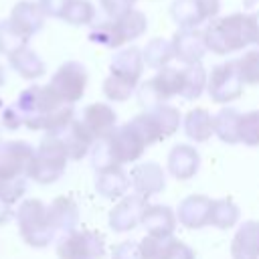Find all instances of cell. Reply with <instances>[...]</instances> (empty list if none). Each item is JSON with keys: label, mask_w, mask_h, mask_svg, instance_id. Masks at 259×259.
<instances>
[{"label": "cell", "mask_w": 259, "mask_h": 259, "mask_svg": "<svg viewBox=\"0 0 259 259\" xmlns=\"http://www.w3.org/2000/svg\"><path fill=\"white\" fill-rule=\"evenodd\" d=\"M170 42H172L174 59H178L184 65L200 63L204 53H206L204 34L200 28H178L172 34Z\"/></svg>", "instance_id": "obj_13"}, {"label": "cell", "mask_w": 259, "mask_h": 259, "mask_svg": "<svg viewBox=\"0 0 259 259\" xmlns=\"http://www.w3.org/2000/svg\"><path fill=\"white\" fill-rule=\"evenodd\" d=\"M241 115L243 113L235 107H223L221 111H217L212 115L214 136L225 144H239L241 142V136H239Z\"/></svg>", "instance_id": "obj_27"}, {"label": "cell", "mask_w": 259, "mask_h": 259, "mask_svg": "<svg viewBox=\"0 0 259 259\" xmlns=\"http://www.w3.org/2000/svg\"><path fill=\"white\" fill-rule=\"evenodd\" d=\"M81 121L91 132V136L95 140H99V138H105L117 125V113L107 103H99L97 101V103H89L83 109Z\"/></svg>", "instance_id": "obj_19"}, {"label": "cell", "mask_w": 259, "mask_h": 259, "mask_svg": "<svg viewBox=\"0 0 259 259\" xmlns=\"http://www.w3.org/2000/svg\"><path fill=\"white\" fill-rule=\"evenodd\" d=\"M206 79L208 73L200 63H190L184 65L182 69V89H180V97H184L186 101L198 99L202 95V91L206 89Z\"/></svg>", "instance_id": "obj_28"}, {"label": "cell", "mask_w": 259, "mask_h": 259, "mask_svg": "<svg viewBox=\"0 0 259 259\" xmlns=\"http://www.w3.org/2000/svg\"><path fill=\"white\" fill-rule=\"evenodd\" d=\"M14 217H16L18 233L28 247L42 249L57 239V233H55L51 217H49V206L42 200L24 198L18 204Z\"/></svg>", "instance_id": "obj_5"}, {"label": "cell", "mask_w": 259, "mask_h": 259, "mask_svg": "<svg viewBox=\"0 0 259 259\" xmlns=\"http://www.w3.org/2000/svg\"><path fill=\"white\" fill-rule=\"evenodd\" d=\"M146 109H150V111L154 113V117H156V121H158V125H160V132H162L164 140L178 132L182 117H180V111H178L174 105L158 103V105H154V107H146Z\"/></svg>", "instance_id": "obj_33"}, {"label": "cell", "mask_w": 259, "mask_h": 259, "mask_svg": "<svg viewBox=\"0 0 259 259\" xmlns=\"http://www.w3.org/2000/svg\"><path fill=\"white\" fill-rule=\"evenodd\" d=\"M144 55H142V49L138 47H125L121 51H117L109 63V73L119 77V79H125L130 81L132 85H140V79H142V73H144Z\"/></svg>", "instance_id": "obj_17"}, {"label": "cell", "mask_w": 259, "mask_h": 259, "mask_svg": "<svg viewBox=\"0 0 259 259\" xmlns=\"http://www.w3.org/2000/svg\"><path fill=\"white\" fill-rule=\"evenodd\" d=\"M176 212L168 204H146L140 225L148 235H172L176 229Z\"/></svg>", "instance_id": "obj_24"}, {"label": "cell", "mask_w": 259, "mask_h": 259, "mask_svg": "<svg viewBox=\"0 0 259 259\" xmlns=\"http://www.w3.org/2000/svg\"><path fill=\"white\" fill-rule=\"evenodd\" d=\"M180 89H182V69L162 67L154 77H150L138 87V101L144 107H154L158 103H166L174 95H180Z\"/></svg>", "instance_id": "obj_8"}, {"label": "cell", "mask_w": 259, "mask_h": 259, "mask_svg": "<svg viewBox=\"0 0 259 259\" xmlns=\"http://www.w3.org/2000/svg\"><path fill=\"white\" fill-rule=\"evenodd\" d=\"M2 125L6 130H10V132L22 127V115H20V111H18V107L14 103L2 109Z\"/></svg>", "instance_id": "obj_41"}, {"label": "cell", "mask_w": 259, "mask_h": 259, "mask_svg": "<svg viewBox=\"0 0 259 259\" xmlns=\"http://www.w3.org/2000/svg\"><path fill=\"white\" fill-rule=\"evenodd\" d=\"M239 75L245 85H257L259 83V49L245 51L239 59H235Z\"/></svg>", "instance_id": "obj_35"}, {"label": "cell", "mask_w": 259, "mask_h": 259, "mask_svg": "<svg viewBox=\"0 0 259 259\" xmlns=\"http://www.w3.org/2000/svg\"><path fill=\"white\" fill-rule=\"evenodd\" d=\"M22 115V125L36 132L42 130L47 134L61 132L73 117V103H65L51 85H30L18 93L14 101Z\"/></svg>", "instance_id": "obj_1"}, {"label": "cell", "mask_w": 259, "mask_h": 259, "mask_svg": "<svg viewBox=\"0 0 259 259\" xmlns=\"http://www.w3.org/2000/svg\"><path fill=\"white\" fill-rule=\"evenodd\" d=\"M97 2H99V6L103 8V12L107 16H119L121 12L132 8L138 0H97Z\"/></svg>", "instance_id": "obj_40"}, {"label": "cell", "mask_w": 259, "mask_h": 259, "mask_svg": "<svg viewBox=\"0 0 259 259\" xmlns=\"http://www.w3.org/2000/svg\"><path fill=\"white\" fill-rule=\"evenodd\" d=\"M87 69L79 61H65L51 77L49 85L51 89L65 101V103H77L87 89Z\"/></svg>", "instance_id": "obj_10"}, {"label": "cell", "mask_w": 259, "mask_h": 259, "mask_svg": "<svg viewBox=\"0 0 259 259\" xmlns=\"http://www.w3.org/2000/svg\"><path fill=\"white\" fill-rule=\"evenodd\" d=\"M12 204H8V202H4L2 198H0V225H4V223H8L10 219H12V208H10Z\"/></svg>", "instance_id": "obj_43"}, {"label": "cell", "mask_w": 259, "mask_h": 259, "mask_svg": "<svg viewBox=\"0 0 259 259\" xmlns=\"http://www.w3.org/2000/svg\"><path fill=\"white\" fill-rule=\"evenodd\" d=\"M36 2L40 4L42 12L51 18H61L67 4H69V0H36Z\"/></svg>", "instance_id": "obj_42"}, {"label": "cell", "mask_w": 259, "mask_h": 259, "mask_svg": "<svg viewBox=\"0 0 259 259\" xmlns=\"http://www.w3.org/2000/svg\"><path fill=\"white\" fill-rule=\"evenodd\" d=\"M67 150L63 142L55 134H47L38 148L34 150L30 168H28V178L38 182V184H53L57 182L65 170H67Z\"/></svg>", "instance_id": "obj_6"}, {"label": "cell", "mask_w": 259, "mask_h": 259, "mask_svg": "<svg viewBox=\"0 0 259 259\" xmlns=\"http://www.w3.org/2000/svg\"><path fill=\"white\" fill-rule=\"evenodd\" d=\"M233 259H259V221H245L233 241H231Z\"/></svg>", "instance_id": "obj_23"}, {"label": "cell", "mask_w": 259, "mask_h": 259, "mask_svg": "<svg viewBox=\"0 0 259 259\" xmlns=\"http://www.w3.org/2000/svg\"><path fill=\"white\" fill-rule=\"evenodd\" d=\"M130 174L121 168V166H113V168H105L99 170L95 174V190L99 196L107 198V200H115L121 198L127 188H130Z\"/></svg>", "instance_id": "obj_22"}, {"label": "cell", "mask_w": 259, "mask_h": 259, "mask_svg": "<svg viewBox=\"0 0 259 259\" xmlns=\"http://www.w3.org/2000/svg\"><path fill=\"white\" fill-rule=\"evenodd\" d=\"M111 259H144L140 241H121V243L113 245Z\"/></svg>", "instance_id": "obj_38"}, {"label": "cell", "mask_w": 259, "mask_h": 259, "mask_svg": "<svg viewBox=\"0 0 259 259\" xmlns=\"http://www.w3.org/2000/svg\"><path fill=\"white\" fill-rule=\"evenodd\" d=\"M148 30V18L138 8H127L119 16H107V20L93 22L89 28V40L105 49H119L125 42L140 38Z\"/></svg>", "instance_id": "obj_4"}, {"label": "cell", "mask_w": 259, "mask_h": 259, "mask_svg": "<svg viewBox=\"0 0 259 259\" xmlns=\"http://www.w3.org/2000/svg\"><path fill=\"white\" fill-rule=\"evenodd\" d=\"M61 20L71 26H91L95 22V6L91 0H69Z\"/></svg>", "instance_id": "obj_32"}, {"label": "cell", "mask_w": 259, "mask_h": 259, "mask_svg": "<svg viewBox=\"0 0 259 259\" xmlns=\"http://www.w3.org/2000/svg\"><path fill=\"white\" fill-rule=\"evenodd\" d=\"M59 259H103L105 239L93 229H73L57 239Z\"/></svg>", "instance_id": "obj_7"}, {"label": "cell", "mask_w": 259, "mask_h": 259, "mask_svg": "<svg viewBox=\"0 0 259 259\" xmlns=\"http://www.w3.org/2000/svg\"><path fill=\"white\" fill-rule=\"evenodd\" d=\"M200 168V154L190 144H176L168 152V172L176 180L192 178Z\"/></svg>", "instance_id": "obj_18"}, {"label": "cell", "mask_w": 259, "mask_h": 259, "mask_svg": "<svg viewBox=\"0 0 259 259\" xmlns=\"http://www.w3.org/2000/svg\"><path fill=\"white\" fill-rule=\"evenodd\" d=\"M28 38L10 18L0 20V55L10 57L12 53H16L18 49L28 45Z\"/></svg>", "instance_id": "obj_31"}, {"label": "cell", "mask_w": 259, "mask_h": 259, "mask_svg": "<svg viewBox=\"0 0 259 259\" xmlns=\"http://www.w3.org/2000/svg\"><path fill=\"white\" fill-rule=\"evenodd\" d=\"M172 239H174V235H146L140 241L144 259H166Z\"/></svg>", "instance_id": "obj_34"}, {"label": "cell", "mask_w": 259, "mask_h": 259, "mask_svg": "<svg viewBox=\"0 0 259 259\" xmlns=\"http://www.w3.org/2000/svg\"><path fill=\"white\" fill-rule=\"evenodd\" d=\"M130 182L136 194L144 196L146 200L154 194H160L166 186V172L158 162H140L130 172Z\"/></svg>", "instance_id": "obj_14"}, {"label": "cell", "mask_w": 259, "mask_h": 259, "mask_svg": "<svg viewBox=\"0 0 259 259\" xmlns=\"http://www.w3.org/2000/svg\"><path fill=\"white\" fill-rule=\"evenodd\" d=\"M239 136L245 146H251V148L259 146V109H253L241 115Z\"/></svg>", "instance_id": "obj_37"}, {"label": "cell", "mask_w": 259, "mask_h": 259, "mask_svg": "<svg viewBox=\"0 0 259 259\" xmlns=\"http://www.w3.org/2000/svg\"><path fill=\"white\" fill-rule=\"evenodd\" d=\"M184 134L192 142H206L210 136H214V123L212 115L204 107H194L184 115Z\"/></svg>", "instance_id": "obj_26"}, {"label": "cell", "mask_w": 259, "mask_h": 259, "mask_svg": "<svg viewBox=\"0 0 259 259\" xmlns=\"http://www.w3.org/2000/svg\"><path fill=\"white\" fill-rule=\"evenodd\" d=\"M166 259H196V253L184 243V241H180V239H172V245H170V249H168V253H166Z\"/></svg>", "instance_id": "obj_39"}, {"label": "cell", "mask_w": 259, "mask_h": 259, "mask_svg": "<svg viewBox=\"0 0 259 259\" xmlns=\"http://www.w3.org/2000/svg\"><path fill=\"white\" fill-rule=\"evenodd\" d=\"M34 148L24 140L0 142V198L14 204L28 188V168Z\"/></svg>", "instance_id": "obj_2"}, {"label": "cell", "mask_w": 259, "mask_h": 259, "mask_svg": "<svg viewBox=\"0 0 259 259\" xmlns=\"http://www.w3.org/2000/svg\"><path fill=\"white\" fill-rule=\"evenodd\" d=\"M49 217L57 237L79 227V206L73 200V196H57L49 204Z\"/></svg>", "instance_id": "obj_20"}, {"label": "cell", "mask_w": 259, "mask_h": 259, "mask_svg": "<svg viewBox=\"0 0 259 259\" xmlns=\"http://www.w3.org/2000/svg\"><path fill=\"white\" fill-rule=\"evenodd\" d=\"M146 208V198L140 194H123L117 204L109 210V227L115 233H125L132 231L140 225L142 214Z\"/></svg>", "instance_id": "obj_12"}, {"label": "cell", "mask_w": 259, "mask_h": 259, "mask_svg": "<svg viewBox=\"0 0 259 259\" xmlns=\"http://www.w3.org/2000/svg\"><path fill=\"white\" fill-rule=\"evenodd\" d=\"M243 79L235 61L219 63L210 69L206 79V93L214 103H231L243 95Z\"/></svg>", "instance_id": "obj_9"}, {"label": "cell", "mask_w": 259, "mask_h": 259, "mask_svg": "<svg viewBox=\"0 0 259 259\" xmlns=\"http://www.w3.org/2000/svg\"><path fill=\"white\" fill-rule=\"evenodd\" d=\"M212 198L204 194H190L180 200L176 208V219L184 229H202L210 223Z\"/></svg>", "instance_id": "obj_15"}, {"label": "cell", "mask_w": 259, "mask_h": 259, "mask_svg": "<svg viewBox=\"0 0 259 259\" xmlns=\"http://www.w3.org/2000/svg\"><path fill=\"white\" fill-rule=\"evenodd\" d=\"M142 55H144V63L146 67L150 69H162V67H168L170 61L174 59V51H172V42L166 40V38H152L148 40V45L142 49Z\"/></svg>", "instance_id": "obj_29"}, {"label": "cell", "mask_w": 259, "mask_h": 259, "mask_svg": "<svg viewBox=\"0 0 259 259\" xmlns=\"http://www.w3.org/2000/svg\"><path fill=\"white\" fill-rule=\"evenodd\" d=\"M239 217H241V210L239 206L235 204L233 198H217L212 200V208H210V223L212 227L217 229H231L239 223Z\"/></svg>", "instance_id": "obj_30"}, {"label": "cell", "mask_w": 259, "mask_h": 259, "mask_svg": "<svg viewBox=\"0 0 259 259\" xmlns=\"http://www.w3.org/2000/svg\"><path fill=\"white\" fill-rule=\"evenodd\" d=\"M26 36H34L42 26H45V18L47 14L42 12L38 2L32 0H20L12 6L10 16H8Z\"/></svg>", "instance_id": "obj_21"}, {"label": "cell", "mask_w": 259, "mask_h": 259, "mask_svg": "<svg viewBox=\"0 0 259 259\" xmlns=\"http://www.w3.org/2000/svg\"><path fill=\"white\" fill-rule=\"evenodd\" d=\"M138 87L136 85H132L130 81H125V79H119V77H115V75H107L105 77V81H103V95L109 99V101H125V99H130L132 95H134V91H136Z\"/></svg>", "instance_id": "obj_36"}, {"label": "cell", "mask_w": 259, "mask_h": 259, "mask_svg": "<svg viewBox=\"0 0 259 259\" xmlns=\"http://www.w3.org/2000/svg\"><path fill=\"white\" fill-rule=\"evenodd\" d=\"M251 28H253V45L259 47V10L251 12Z\"/></svg>", "instance_id": "obj_44"}, {"label": "cell", "mask_w": 259, "mask_h": 259, "mask_svg": "<svg viewBox=\"0 0 259 259\" xmlns=\"http://www.w3.org/2000/svg\"><path fill=\"white\" fill-rule=\"evenodd\" d=\"M221 0H174L170 16L178 28H198L200 24L217 18Z\"/></svg>", "instance_id": "obj_11"}, {"label": "cell", "mask_w": 259, "mask_h": 259, "mask_svg": "<svg viewBox=\"0 0 259 259\" xmlns=\"http://www.w3.org/2000/svg\"><path fill=\"white\" fill-rule=\"evenodd\" d=\"M8 63H10V67H12L22 79H28V81H34V79L42 77L45 71H47L45 61H42L32 49H28V45L22 47V49H18L16 53H12V55L8 57Z\"/></svg>", "instance_id": "obj_25"}, {"label": "cell", "mask_w": 259, "mask_h": 259, "mask_svg": "<svg viewBox=\"0 0 259 259\" xmlns=\"http://www.w3.org/2000/svg\"><path fill=\"white\" fill-rule=\"evenodd\" d=\"M55 136L63 142L69 160H83L89 154V150H91V146L95 142V138L85 127V123L81 119H75V117L61 132H57Z\"/></svg>", "instance_id": "obj_16"}, {"label": "cell", "mask_w": 259, "mask_h": 259, "mask_svg": "<svg viewBox=\"0 0 259 259\" xmlns=\"http://www.w3.org/2000/svg\"><path fill=\"white\" fill-rule=\"evenodd\" d=\"M206 51L214 55H231L243 51L253 42V28H251V14L233 12L221 18L208 20L202 28Z\"/></svg>", "instance_id": "obj_3"}, {"label": "cell", "mask_w": 259, "mask_h": 259, "mask_svg": "<svg viewBox=\"0 0 259 259\" xmlns=\"http://www.w3.org/2000/svg\"><path fill=\"white\" fill-rule=\"evenodd\" d=\"M4 79H6V75H4V67L0 65V87L4 85Z\"/></svg>", "instance_id": "obj_45"}]
</instances>
